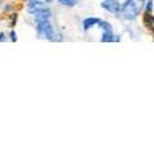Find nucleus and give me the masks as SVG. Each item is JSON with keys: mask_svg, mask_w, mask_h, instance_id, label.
Wrapping results in <instances>:
<instances>
[{"mask_svg": "<svg viewBox=\"0 0 154 154\" xmlns=\"http://www.w3.org/2000/svg\"><path fill=\"white\" fill-rule=\"evenodd\" d=\"M141 11L140 0H127L126 5L123 7V16L127 19H135Z\"/></svg>", "mask_w": 154, "mask_h": 154, "instance_id": "f257e3e1", "label": "nucleus"}, {"mask_svg": "<svg viewBox=\"0 0 154 154\" xmlns=\"http://www.w3.org/2000/svg\"><path fill=\"white\" fill-rule=\"evenodd\" d=\"M37 31H38V35L42 36V37H46L49 40H55L54 37V30L53 27L50 26L49 23V19H45V21H37Z\"/></svg>", "mask_w": 154, "mask_h": 154, "instance_id": "f03ea898", "label": "nucleus"}, {"mask_svg": "<svg viewBox=\"0 0 154 154\" xmlns=\"http://www.w3.org/2000/svg\"><path fill=\"white\" fill-rule=\"evenodd\" d=\"M100 27L103 28V31H104V33H103V37H102V41H104V42H107V41H112L113 40V33H112V27H110V25L109 23H107V22H102L100 21Z\"/></svg>", "mask_w": 154, "mask_h": 154, "instance_id": "7ed1b4c3", "label": "nucleus"}, {"mask_svg": "<svg viewBox=\"0 0 154 154\" xmlns=\"http://www.w3.org/2000/svg\"><path fill=\"white\" fill-rule=\"evenodd\" d=\"M102 5L104 9H107L108 12H112V13L119 11V3L117 0H105V2H103Z\"/></svg>", "mask_w": 154, "mask_h": 154, "instance_id": "20e7f679", "label": "nucleus"}, {"mask_svg": "<svg viewBox=\"0 0 154 154\" xmlns=\"http://www.w3.org/2000/svg\"><path fill=\"white\" fill-rule=\"evenodd\" d=\"M100 21L98 18H88V19H85L84 21V28L85 30H88V28L90 27H93L94 25H99Z\"/></svg>", "mask_w": 154, "mask_h": 154, "instance_id": "39448f33", "label": "nucleus"}, {"mask_svg": "<svg viewBox=\"0 0 154 154\" xmlns=\"http://www.w3.org/2000/svg\"><path fill=\"white\" fill-rule=\"evenodd\" d=\"M145 22L148 23V27H150L152 30H153V32H154V17L146 16V17H145Z\"/></svg>", "mask_w": 154, "mask_h": 154, "instance_id": "423d86ee", "label": "nucleus"}, {"mask_svg": "<svg viewBox=\"0 0 154 154\" xmlns=\"http://www.w3.org/2000/svg\"><path fill=\"white\" fill-rule=\"evenodd\" d=\"M79 0H59V3H62L63 5H68V7H73Z\"/></svg>", "mask_w": 154, "mask_h": 154, "instance_id": "0eeeda50", "label": "nucleus"}, {"mask_svg": "<svg viewBox=\"0 0 154 154\" xmlns=\"http://www.w3.org/2000/svg\"><path fill=\"white\" fill-rule=\"evenodd\" d=\"M146 9H148V12H150V11H152V2H149V3H148Z\"/></svg>", "mask_w": 154, "mask_h": 154, "instance_id": "6e6552de", "label": "nucleus"}, {"mask_svg": "<svg viewBox=\"0 0 154 154\" xmlns=\"http://www.w3.org/2000/svg\"><path fill=\"white\" fill-rule=\"evenodd\" d=\"M11 36H12V41H16V40H17L16 33H14V32H12V33H11Z\"/></svg>", "mask_w": 154, "mask_h": 154, "instance_id": "1a4fd4ad", "label": "nucleus"}, {"mask_svg": "<svg viewBox=\"0 0 154 154\" xmlns=\"http://www.w3.org/2000/svg\"><path fill=\"white\" fill-rule=\"evenodd\" d=\"M5 40V36H4V33H0V41H4Z\"/></svg>", "mask_w": 154, "mask_h": 154, "instance_id": "9d476101", "label": "nucleus"}]
</instances>
